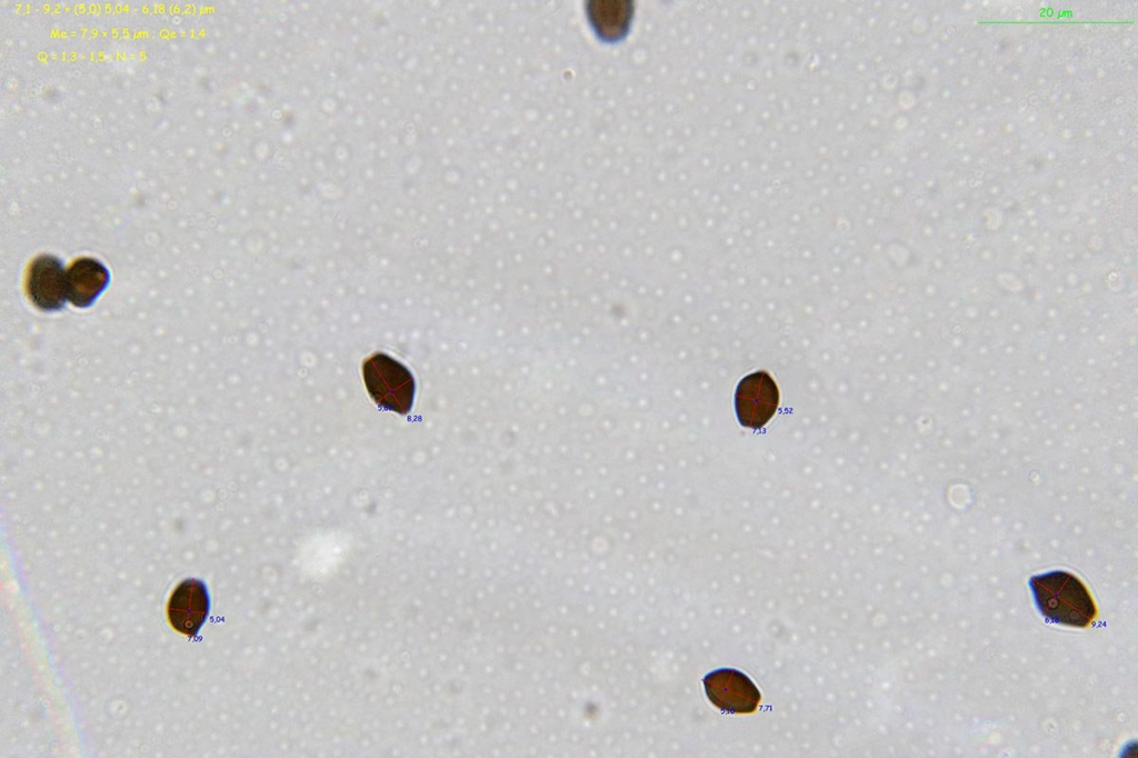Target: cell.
<instances>
[{"mask_svg": "<svg viewBox=\"0 0 1138 758\" xmlns=\"http://www.w3.org/2000/svg\"><path fill=\"white\" fill-rule=\"evenodd\" d=\"M1035 604L1049 621L1086 628L1097 616L1088 589L1075 575L1064 570L1038 574L1029 579Z\"/></svg>", "mask_w": 1138, "mask_h": 758, "instance_id": "6da1fadb", "label": "cell"}, {"mask_svg": "<svg viewBox=\"0 0 1138 758\" xmlns=\"http://www.w3.org/2000/svg\"><path fill=\"white\" fill-rule=\"evenodd\" d=\"M366 388L373 401L400 415L410 411L415 397V379L399 361L386 353H373L362 365Z\"/></svg>", "mask_w": 1138, "mask_h": 758, "instance_id": "7a4b0ae2", "label": "cell"}, {"mask_svg": "<svg viewBox=\"0 0 1138 758\" xmlns=\"http://www.w3.org/2000/svg\"><path fill=\"white\" fill-rule=\"evenodd\" d=\"M706 695L720 710L730 714L753 712L761 696L751 679L745 674L720 668L703 678Z\"/></svg>", "mask_w": 1138, "mask_h": 758, "instance_id": "3957f363", "label": "cell"}, {"mask_svg": "<svg viewBox=\"0 0 1138 758\" xmlns=\"http://www.w3.org/2000/svg\"><path fill=\"white\" fill-rule=\"evenodd\" d=\"M779 391L773 379L765 371L746 376L738 385L735 408L739 422L748 428L765 426L775 415Z\"/></svg>", "mask_w": 1138, "mask_h": 758, "instance_id": "277c9868", "label": "cell"}, {"mask_svg": "<svg viewBox=\"0 0 1138 758\" xmlns=\"http://www.w3.org/2000/svg\"><path fill=\"white\" fill-rule=\"evenodd\" d=\"M210 611L206 584L197 578L182 580L172 591L167 607L172 628L187 637H196Z\"/></svg>", "mask_w": 1138, "mask_h": 758, "instance_id": "5b68a950", "label": "cell"}, {"mask_svg": "<svg viewBox=\"0 0 1138 758\" xmlns=\"http://www.w3.org/2000/svg\"><path fill=\"white\" fill-rule=\"evenodd\" d=\"M26 291L31 302L42 311H58L67 300L66 270L51 255H41L28 267Z\"/></svg>", "mask_w": 1138, "mask_h": 758, "instance_id": "8992f818", "label": "cell"}, {"mask_svg": "<svg viewBox=\"0 0 1138 758\" xmlns=\"http://www.w3.org/2000/svg\"><path fill=\"white\" fill-rule=\"evenodd\" d=\"M110 281L108 269L90 257L76 259L66 271L67 299L78 308L93 305Z\"/></svg>", "mask_w": 1138, "mask_h": 758, "instance_id": "52a82bcc", "label": "cell"}, {"mask_svg": "<svg viewBox=\"0 0 1138 758\" xmlns=\"http://www.w3.org/2000/svg\"><path fill=\"white\" fill-rule=\"evenodd\" d=\"M592 16L598 31L606 37L615 38L623 32L628 13L621 6H599Z\"/></svg>", "mask_w": 1138, "mask_h": 758, "instance_id": "ba28073f", "label": "cell"}]
</instances>
